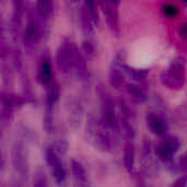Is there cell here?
Returning a JSON list of instances; mask_svg holds the SVG:
<instances>
[{
    "label": "cell",
    "mask_w": 187,
    "mask_h": 187,
    "mask_svg": "<svg viewBox=\"0 0 187 187\" xmlns=\"http://www.w3.org/2000/svg\"><path fill=\"white\" fill-rule=\"evenodd\" d=\"M164 13L168 17H175L178 14V8L174 5H165L164 6Z\"/></svg>",
    "instance_id": "2"
},
{
    "label": "cell",
    "mask_w": 187,
    "mask_h": 187,
    "mask_svg": "<svg viewBox=\"0 0 187 187\" xmlns=\"http://www.w3.org/2000/svg\"><path fill=\"white\" fill-rule=\"evenodd\" d=\"M166 83L172 88H179L185 83V74L184 70L181 66L175 65L174 67L170 69L168 77H166Z\"/></svg>",
    "instance_id": "1"
},
{
    "label": "cell",
    "mask_w": 187,
    "mask_h": 187,
    "mask_svg": "<svg viewBox=\"0 0 187 187\" xmlns=\"http://www.w3.org/2000/svg\"><path fill=\"white\" fill-rule=\"evenodd\" d=\"M181 35L184 36L185 38H187V23L182 25V28H181Z\"/></svg>",
    "instance_id": "3"
}]
</instances>
